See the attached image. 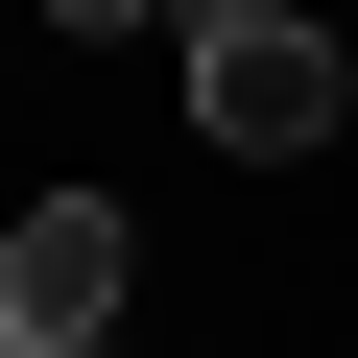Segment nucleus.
Here are the masks:
<instances>
[{
	"label": "nucleus",
	"mask_w": 358,
	"mask_h": 358,
	"mask_svg": "<svg viewBox=\"0 0 358 358\" xmlns=\"http://www.w3.org/2000/svg\"><path fill=\"white\" fill-rule=\"evenodd\" d=\"M192 24H310V0H192Z\"/></svg>",
	"instance_id": "20e7f679"
},
{
	"label": "nucleus",
	"mask_w": 358,
	"mask_h": 358,
	"mask_svg": "<svg viewBox=\"0 0 358 358\" xmlns=\"http://www.w3.org/2000/svg\"><path fill=\"white\" fill-rule=\"evenodd\" d=\"M192 120H215L239 167H310V143L358 120V72H334V24H192Z\"/></svg>",
	"instance_id": "f03ea898"
},
{
	"label": "nucleus",
	"mask_w": 358,
	"mask_h": 358,
	"mask_svg": "<svg viewBox=\"0 0 358 358\" xmlns=\"http://www.w3.org/2000/svg\"><path fill=\"white\" fill-rule=\"evenodd\" d=\"M48 24H72V48H120V24H192V0H48Z\"/></svg>",
	"instance_id": "7ed1b4c3"
},
{
	"label": "nucleus",
	"mask_w": 358,
	"mask_h": 358,
	"mask_svg": "<svg viewBox=\"0 0 358 358\" xmlns=\"http://www.w3.org/2000/svg\"><path fill=\"white\" fill-rule=\"evenodd\" d=\"M0 358H48V334H0Z\"/></svg>",
	"instance_id": "39448f33"
},
{
	"label": "nucleus",
	"mask_w": 358,
	"mask_h": 358,
	"mask_svg": "<svg viewBox=\"0 0 358 358\" xmlns=\"http://www.w3.org/2000/svg\"><path fill=\"white\" fill-rule=\"evenodd\" d=\"M120 287H143V215H120V192H24V215H0V334L96 358V334H120Z\"/></svg>",
	"instance_id": "f257e3e1"
}]
</instances>
